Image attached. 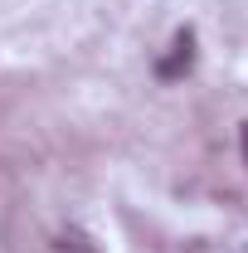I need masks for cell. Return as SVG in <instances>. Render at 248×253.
<instances>
[{"label": "cell", "instance_id": "cell-2", "mask_svg": "<svg viewBox=\"0 0 248 253\" xmlns=\"http://www.w3.org/2000/svg\"><path fill=\"white\" fill-rule=\"evenodd\" d=\"M54 253H97V244L78 224H68V229H59V239H54Z\"/></svg>", "mask_w": 248, "mask_h": 253}, {"label": "cell", "instance_id": "cell-3", "mask_svg": "<svg viewBox=\"0 0 248 253\" xmlns=\"http://www.w3.org/2000/svg\"><path fill=\"white\" fill-rule=\"evenodd\" d=\"M239 253H248V249H239Z\"/></svg>", "mask_w": 248, "mask_h": 253}, {"label": "cell", "instance_id": "cell-1", "mask_svg": "<svg viewBox=\"0 0 248 253\" xmlns=\"http://www.w3.org/2000/svg\"><path fill=\"white\" fill-rule=\"evenodd\" d=\"M190 68H195V30H180L175 39H170V54L156 63V78H185Z\"/></svg>", "mask_w": 248, "mask_h": 253}]
</instances>
